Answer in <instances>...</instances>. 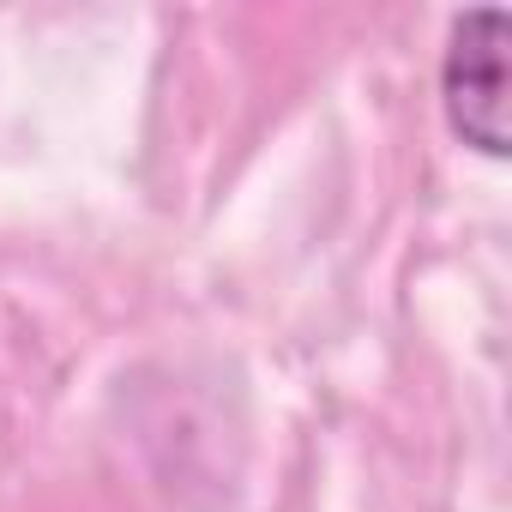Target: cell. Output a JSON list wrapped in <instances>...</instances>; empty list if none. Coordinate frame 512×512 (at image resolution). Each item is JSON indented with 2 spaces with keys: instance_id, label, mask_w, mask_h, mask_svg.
Segmentation results:
<instances>
[{
  "instance_id": "cell-1",
  "label": "cell",
  "mask_w": 512,
  "mask_h": 512,
  "mask_svg": "<svg viewBox=\"0 0 512 512\" xmlns=\"http://www.w3.org/2000/svg\"><path fill=\"white\" fill-rule=\"evenodd\" d=\"M440 103H446L452 139H464L482 157L512 151V127H506V13L500 7H476L452 25L446 61H440Z\"/></svg>"
}]
</instances>
